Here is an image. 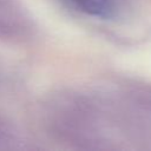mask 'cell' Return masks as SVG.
Wrapping results in <instances>:
<instances>
[{"mask_svg":"<svg viewBox=\"0 0 151 151\" xmlns=\"http://www.w3.org/2000/svg\"><path fill=\"white\" fill-rule=\"evenodd\" d=\"M68 7L96 18H111L117 11L116 0H65Z\"/></svg>","mask_w":151,"mask_h":151,"instance_id":"obj_1","label":"cell"}]
</instances>
